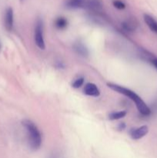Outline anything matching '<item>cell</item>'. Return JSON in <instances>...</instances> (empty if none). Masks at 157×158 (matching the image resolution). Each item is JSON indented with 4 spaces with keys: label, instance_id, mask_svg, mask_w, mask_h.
I'll return each instance as SVG.
<instances>
[{
    "label": "cell",
    "instance_id": "2e32d148",
    "mask_svg": "<svg viewBox=\"0 0 157 158\" xmlns=\"http://www.w3.org/2000/svg\"><path fill=\"white\" fill-rule=\"evenodd\" d=\"M152 63L153 64V66H155V69H157V59H154L152 60Z\"/></svg>",
    "mask_w": 157,
    "mask_h": 158
},
{
    "label": "cell",
    "instance_id": "7a4b0ae2",
    "mask_svg": "<svg viewBox=\"0 0 157 158\" xmlns=\"http://www.w3.org/2000/svg\"><path fill=\"white\" fill-rule=\"evenodd\" d=\"M22 125L24 127L27 133L29 146L32 151H37L40 148L42 142V134L36 125L30 120L25 119L22 121Z\"/></svg>",
    "mask_w": 157,
    "mask_h": 158
},
{
    "label": "cell",
    "instance_id": "e0dca14e",
    "mask_svg": "<svg viewBox=\"0 0 157 158\" xmlns=\"http://www.w3.org/2000/svg\"><path fill=\"white\" fill-rule=\"evenodd\" d=\"M20 1H24V0H20Z\"/></svg>",
    "mask_w": 157,
    "mask_h": 158
},
{
    "label": "cell",
    "instance_id": "5b68a950",
    "mask_svg": "<svg viewBox=\"0 0 157 158\" xmlns=\"http://www.w3.org/2000/svg\"><path fill=\"white\" fill-rule=\"evenodd\" d=\"M14 23V13L13 9L11 7H9L6 10L4 16V25L5 28L7 31H12L13 28Z\"/></svg>",
    "mask_w": 157,
    "mask_h": 158
},
{
    "label": "cell",
    "instance_id": "6da1fadb",
    "mask_svg": "<svg viewBox=\"0 0 157 158\" xmlns=\"http://www.w3.org/2000/svg\"><path fill=\"white\" fill-rule=\"evenodd\" d=\"M107 86L108 87H109L111 89L115 91V92H117L118 94H123V95L129 97L131 100H132L135 103L139 112L142 115L149 116L151 114L150 108L146 105V103L143 101V99L138 94H135L134 91L131 90V89H128V88L124 87V86H120V85L115 84V83H108Z\"/></svg>",
    "mask_w": 157,
    "mask_h": 158
},
{
    "label": "cell",
    "instance_id": "8fae6325",
    "mask_svg": "<svg viewBox=\"0 0 157 158\" xmlns=\"http://www.w3.org/2000/svg\"><path fill=\"white\" fill-rule=\"evenodd\" d=\"M55 26L58 29H66L68 26V20L65 17H58L55 21Z\"/></svg>",
    "mask_w": 157,
    "mask_h": 158
},
{
    "label": "cell",
    "instance_id": "52a82bcc",
    "mask_svg": "<svg viewBox=\"0 0 157 158\" xmlns=\"http://www.w3.org/2000/svg\"><path fill=\"white\" fill-rule=\"evenodd\" d=\"M86 2V0H66L65 6L69 9H80L85 7Z\"/></svg>",
    "mask_w": 157,
    "mask_h": 158
},
{
    "label": "cell",
    "instance_id": "ba28073f",
    "mask_svg": "<svg viewBox=\"0 0 157 158\" xmlns=\"http://www.w3.org/2000/svg\"><path fill=\"white\" fill-rule=\"evenodd\" d=\"M143 19H144L145 23H146L148 27L151 29V31L157 33V22L155 21V19L148 14H144Z\"/></svg>",
    "mask_w": 157,
    "mask_h": 158
},
{
    "label": "cell",
    "instance_id": "5bb4252c",
    "mask_svg": "<svg viewBox=\"0 0 157 158\" xmlns=\"http://www.w3.org/2000/svg\"><path fill=\"white\" fill-rule=\"evenodd\" d=\"M84 83V78L83 77H79V78L76 79L75 81L72 83V86L75 89H78V88H80Z\"/></svg>",
    "mask_w": 157,
    "mask_h": 158
},
{
    "label": "cell",
    "instance_id": "ac0fdd59",
    "mask_svg": "<svg viewBox=\"0 0 157 158\" xmlns=\"http://www.w3.org/2000/svg\"><path fill=\"white\" fill-rule=\"evenodd\" d=\"M0 48H1V45H0Z\"/></svg>",
    "mask_w": 157,
    "mask_h": 158
},
{
    "label": "cell",
    "instance_id": "7c38bea8",
    "mask_svg": "<svg viewBox=\"0 0 157 158\" xmlns=\"http://www.w3.org/2000/svg\"><path fill=\"white\" fill-rule=\"evenodd\" d=\"M126 114H127L126 111H118V112L111 113L109 115V119L111 120H119V119H122L126 117Z\"/></svg>",
    "mask_w": 157,
    "mask_h": 158
},
{
    "label": "cell",
    "instance_id": "4fadbf2b",
    "mask_svg": "<svg viewBox=\"0 0 157 158\" xmlns=\"http://www.w3.org/2000/svg\"><path fill=\"white\" fill-rule=\"evenodd\" d=\"M112 4H113L114 7L116 8L119 10H123V9H126V4L122 0H114Z\"/></svg>",
    "mask_w": 157,
    "mask_h": 158
},
{
    "label": "cell",
    "instance_id": "9c48e42d",
    "mask_svg": "<svg viewBox=\"0 0 157 158\" xmlns=\"http://www.w3.org/2000/svg\"><path fill=\"white\" fill-rule=\"evenodd\" d=\"M73 49L77 54L82 56H87L89 54L87 48L80 42H77L73 45Z\"/></svg>",
    "mask_w": 157,
    "mask_h": 158
},
{
    "label": "cell",
    "instance_id": "8992f818",
    "mask_svg": "<svg viewBox=\"0 0 157 158\" xmlns=\"http://www.w3.org/2000/svg\"><path fill=\"white\" fill-rule=\"evenodd\" d=\"M84 94L89 97H97L100 95V90L95 83H89L85 86Z\"/></svg>",
    "mask_w": 157,
    "mask_h": 158
},
{
    "label": "cell",
    "instance_id": "30bf717a",
    "mask_svg": "<svg viewBox=\"0 0 157 158\" xmlns=\"http://www.w3.org/2000/svg\"><path fill=\"white\" fill-rule=\"evenodd\" d=\"M122 26L123 29L127 32H132L135 30L137 27V22L133 19H127L122 23Z\"/></svg>",
    "mask_w": 157,
    "mask_h": 158
},
{
    "label": "cell",
    "instance_id": "277c9868",
    "mask_svg": "<svg viewBox=\"0 0 157 158\" xmlns=\"http://www.w3.org/2000/svg\"><path fill=\"white\" fill-rule=\"evenodd\" d=\"M149 133V127L146 125H143L138 128H132L129 131V134L133 140H139L144 137Z\"/></svg>",
    "mask_w": 157,
    "mask_h": 158
},
{
    "label": "cell",
    "instance_id": "3957f363",
    "mask_svg": "<svg viewBox=\"0 0 157 158\" xmlns=\"http://www.w3.org/2000/svg\"><path fill=\"white\" fill-rule=\"evenodd\" d=\"M34 40L36 46L40 49H45L46 45H45L44 36H43V24L42 21L40 19H38L35 23V31H34Z\"/></svg>",
    "mask_w": 157,
    "mask_h": 158
},
{
    "label": "cell",
    "instance_id": "9a60e30c",
    "mask_svg": "<svg viewBox=\"0 0 157 158\" xmlns=\"http://www.w3.org/2000/svg\"><path fill=\"white\" fill-rule=\"evenodd\" d=\"M126 125L125 123H119L118 127H117V129L119 130V131H124L125 129H126Z\"/></svg>",
    "mask_w": 157,
    "mask_h": 158
}]
</instances>
